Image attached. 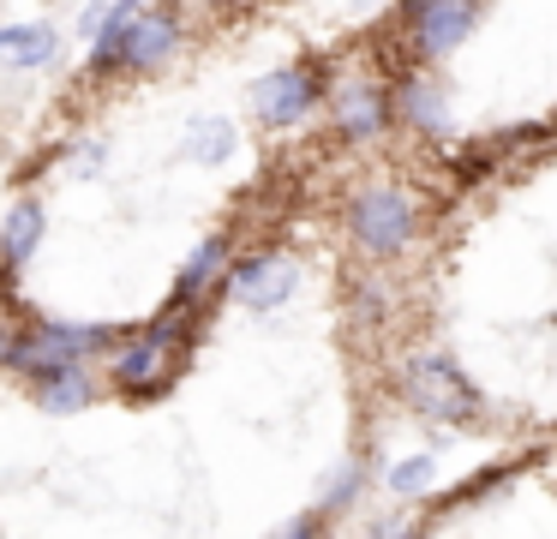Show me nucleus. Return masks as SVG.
Listing matches in <instances>:
<instances>
[{
	"mask_svg": "<svg viewBox=\"0 0 557 539\" xmlns=\"http://www.w3.org/2000/svg\"><path fill=\"white\" fill-rule=\"evenodd\" d=\"M389 311V287L384 282H354V318L360 323H377Z\"/></svg>",
	"mask_w": 557,
	"mask_h": 539,
	"instance_id": "6ab92c4d",
	"label": "nucleus"
},
{
	"mask_svg": "<svg viewBox=\"0 0 557 539\" xmlns=\"http://www.w3.org/2000/svg\"><path fill=\"white\" fill-rule=\"evenodd\" d=\"M186 347H193V311H169V306H162V318H150L145 330L121 335V347L109 354L114 383H121L126 395L162 390V383L174 378V366L186 359Z\"/></svg>",
	"mask_w": 557,
	"mask_h": 539,
	"instance_id": "f257e3e1",
	"label": "nucleus"
},
{
	"mask_svg": "<svg viewBox=\"0 0 557 539\" xmlns=\"http://www.w3.org/2000/svg\"><path fill=\"white\" fill-rule=\"evenodd\" d=\"M240 150V132H234L228 114H193L186 120V162H234Z\"/></svg>",
	"mask_w": 557,
	"mask_h": 539,
	"instance_id": "4468645a",
	"label": "nucleus"
},
{
	"mask_svg": "<svg viewBox=\"0 0 557 539\" xmlns=\"http://www.w3.org/2000/svg\"><path fill=\"white\" fill-rule=\"evenodd\" d=\"M205 7H234V0H205Z\"/></svg>",
	"mask_w": 557,
	"mask_h": 539,
	"instance_id": "393cba45",
	"label": "nucleus"
},
{
	"mask_svg": "<svg viewBox=\"0 0 557 539\" xmlns=\"http://www.w3.org/2000/svg\"><path fill=\"white\" fill-rule=\"evenodd\" d=\"M360 486H366V467H360V462L336 467V479L324 486V510H348V503L360 498Z\"/></svg>",
	"mask_w": 557,
	"mask_h": 539,
	"instance_id": "a211bd4d",
	"label": "nucleus"
},
{
	"mask_svg": "<svg viewBox=\"0 0 557 539\" xmlns=\"http://www.w3.org/2000/svg\"><path fill=\"white\" fill-rule=\"evenodd\" d=\"M330 120H336L342 138L372 144L377 132L396 120V108H389V96L377 90L372 78H336V90H330Z\"/></svg>",
	"mask_w": 557,
	"mask_h": 539,
	"instance_id": "6e6552de",
	"label": "nucleus"
},
{
	"mask_svg": "<svg viewBox=\"0 0 557 539\" xmlns=\"http://www.w3.org/2000/svg\"><path fill=\"white\" fill-rule=\"evenodd\" d=\"M181 48V12L174 7H145L126 36V66L121 72H162Z\"/></svg>",
	"mask_w": 557,
	"mask_h": 539,
	"instance_id": "1a4fd4ad",
	"label": "nucleus"
},
{
	"mask_svg": "<svg viewBox=\"0 0 557 539\" xmlns=\"http://www.w3.org/2000/svg\"><path fill=\"white\" fill-rule=\"evenodd\" d=\"M318 539H324V534H318Z\"/></svg>",
	"mask_w": 557,
	"mask_h": 539,
	"instance_id": "a878e982",
	"label": "nucleus"
},
{
	"mask_svg": "<svg viewBox=\"0 0 557 539\" xmlns=\"http://www.w3.org/2000/svg\"><path fill=\"white\" fill-rule=\"evenodd\" d=\"M348 234L366 258H396V252L420 234V204H413V192L389 186V180L360 186L348 198Z\"/></svg>",
	"mask_w": 557,
	"mask_h": 539,
	"instance_id": "7ed1b4c3",
	"label": "nucleus"
},
{
	"mask_svg": "<svg viewBox=\"0 0 557 539\" xmlns=\"http://www.w3.org/2000/svg\"><path fill=\"white\" fill-rule=\"evenodd\" d=\"M102 168V144H85V150H73V174H97Z\"/></svg>",
	"mask_w": 557,
	"mask_h": 539,
	"instance_id": "aec40b11",
	"label": "nucleus"
},
{
	"mask_svg": "<svg viewBox=\"0 0 557 539\" xmlns=\"http://www.w3.org/2000/svg\"><path fill=\"white\" fill-rule=\"evenodd\" d=\"M294 287H300V258L282 252V246H264V252H252V258H240L228 270V294L240 299V306H252V311L288 306Z\"/></svg>",
	"mask_w": 557,
	"mask_h": 539,
	"instance_id": "423d86ee",
	"label": "nucleus"
},
{
	"mask_svg": "<svg viewBox=\"0 0 557 539\" xmlns=\"http://www.w3.org/2000/svg\"><path fill=\"white\" fill-rule=\"evenodd\" d=\"M42 234H49V210H42L37 198H18L13 210H7V228H0V264H7V275H18L37 258Z\"/></svg>",
	"mask_w": 557,
	"mask_h": 539,
	"instance_id": "f8f14e48",
	"label": "nucleus"
},
{
	"mask_svg": "<svg viewBox=\"0 0 557 539\" xmlns=\"http://www.w3.org/2000/svg\"><path fill=\"white\" fill-rule=\"evenodd\" d=\"M102 347H121V330L114 323H61V318H37L30 330H18L7 342V366L37 378V371H54V366H85L90 354Z\"/></svg>",
	"mask_w": 557,
	"mask_h": 539,
	"instance_id": "f03ea898",
	"label": "nucleus"
},
{
	"mask_svg": "<svg viewBox=\"0 0 557 539\" xmlns=\"http://www.w3.org/2000/svg\"><path fill=\"white\" fill-rule=\"evenodd\" d=\"M473 24H480V0H408L401 7V30H408V48L420 60L456 54L473 36Z\"/></svg>",
	"mask_w": 557,
	"mask_h": 539,
	"instance_id": "39448f33",
	"label": "nucleus"
},
{
	"mask_svg": "<svg viewBox=\"0 0 557 539\" xmlns=\"http://www.w3.org/2000/svg\"><path fill=\"white\" fill-rule=\"evenodd\" d=\"M372 539H413V522L389 515V522H377V527H372Z\"/></svg>",
	"mask_w": 557,
	"mask_h": 539,
	"instance_id": "4be33fe9",
	"label": "nucleus"
},
{
	"mask_svg": "<svg viewBox=\"0 0 557 539\" xmlns=\"http://www.w3.org/2000/svg\"><path fill=\"white\" fill-rule=\"evenodd\" d=\"M133 19H138V12L126 7V0H114L102 36L90 42V72H121V66H126V36H133Z\"/></svg>",
	"mask_w": 557,
	"mask_h": 539,
	"instance_id": "dca6fc26",
	"label": "nucleus"
},
{
	"mask_svg": "<svg viewBox=\"0 0 557 539\" xmlns=\"http://www.w3.org/2000/svg\"><path fill=\"white\" fill-rule=\"evenodd\" d=\"M109 12H114V7H85V19H78V30H85L90 42H97V36H102V24H109Z\"/></svg>",
	"mask_w": 557,
	"mask_h": 539,
	"instance_id": "412c9836",
	"label": "nucleus"
},
{
	"mask_svg": "<svg viewBox=\"0 0 557 539\" xmlns=\"http://www.w3.org/2000/svg\"><path fill=\"white\" fill-rule=\"evenodd\" d=\"M389 108H396V120L413 132H449V96H444V84L425 78V72H408V78L389 90Z\"/></svg>",
	"mask_w": 557,
	"mask_h": 539,
	"instance_id": "9b49d317",
	"label": "nucleus"
},
{
	"mask_svg": "<svg viewBox=\"0 0 557 539\" xmlns=\"http://www.w3.org/2000/svg\"><path fill=\"white\" fill-rule=\"evenodd\" d=\"M30 395H37L49 414H78V407L97 402V378L85 366H54V371H37L30 378Z\"/></svg>",
	"mask_w": 557,
	"mask_h": 539,
	"instance_id": "ddd939ff",
	"label": "nucleus"
},
{
	"mask_svg": "<svg viewBox=\"0 0 557 539\" xmlns=\"http://www.w3.org/2000/svg\"><path fill=\"white\" fill-rule=\"evenodd\" d=\"M401 395L413 402V414L437 419V426H468V419H480V395H473V383L461 378V366L449 354H408Z\"/></svg>",
	"mask_w": 557,
	"mask_h": 539,
	"instance_id": "20e7f679",
	"label": "nucleus"
},
{
	"mask_svg": "<svg viewBox=\"0 0 557 539\" xmlns=\"http://www.w3.org/2000/svg\"><path fill=\"white\" fill-rule=\"evenodd\" d=\"M252 108L264 126H300L306 114L318 108V78L312 66H276L252 84Z\"/></svg>",
	"mask_w": 557,
	"mask_h": 539,
	"instance_id": "0eeeda50",
	"label": "nucleus"
},
{
	"mask_svg": "<svg viewBox=\"0 0 557 539\" xmlns=\"http://www.w3.org/2000/svg\"><path fill=\"white\" fill-rule=\"evenodd\" d=\"M228 240L210 234L193 246V258L181 264V275H174V294H169V311H198V299L216 294V282H228Z\"/></svg>",
	"mask_w": 557,
	"mask_h": 539,
	"instance_id": "9d476101",
	"label": "nucleus"
},
{
	"mask_svg": "<svg viewBox=\"0 0 557 539\" xmlns=\"http://www.w3.org/2000/svg\"><path fill=\"white\" fill-rule=\"evenodd\" d=\"M0 36H7V66H18V72L54 66V54H61V36L49 24H7Z\"/></svg>",
	"mask_w": 557,
	"mask_h": 539,
	"instance_id": "2eb2a0df",
	"label": "nucleus"
},
{
	"mask_svg": "<svg viewBox=\"0 0 557 539\" xmlns=\"http://www.w3.org/2000/svg\"><path fill=\"white\" fill-rule=\"evenodd\" d=\"M276 539H318V515H300V522H288Z\"/></svg>",
	"mask_w": 557,
	"mask_h": 539,
	"instance_id": "5701e85b",
	"label": "nucleus"
},
{
	"mask_svg": "<svg viewBox=\"0 0 557 539\" xmlns=\"http://www.w3.org/2000/svg\"><path fill=\"white\" fill-rule=\"evenodd\" d=\"M432 479H437L432 455H408V462L389 467V491H396V498H425V491H432Z\"/></svg>",
	"mask_w": 557,
	"mask_h": 539,
	"instance_id": "f3484780",
	"label": "nucleus"
},
{
	"mask_svg": "<svg viewBox=\"0 0 557 539\" xmlns=\"http://www.w3.org/2000/svg\"><path fill=\"white\" fill-rule=\"evenodd\" d=\"M0 66H7V36H0Z\"/></svg>",
	"mask_w": 557,
	"mask_h": 539,
	"instance_id": "b1692460",
	"label": "nucleus"
}]
</instances>
